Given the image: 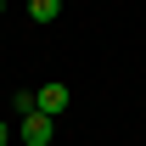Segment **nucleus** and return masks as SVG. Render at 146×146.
I'll return each instance as SVG.
<instances>
[{"instance_id":"20e7f679","label":"nucleus","mask_w":146,"mask_h":146,"mask_svg":"<svg viewBox=\"0 0 146 146\" xmlns=\"http://www.w3.org/2000/svg\"><path fill=\"white\" fill-rule=\"evenodd\" d=\"M11 112H17V118H23V112H39L34 107V90H17V96H11Z\"/></svg>"},{"instance_id":"423d86ee","label":"nucleus","mask_w":146,"mask_h":146,"mask_svg":"<svg viewBox=\"0 0 146 146\" xmlns=\"http://www.w3.org/2000/svg\"><path fill=\"white\" fill-rule=\"evenodd\" d=\"M0 17H6V0H0Z\"/></svg>"},{"instance_id":"39448f33","label":"nucleus","mask_w":146,"mask_h":146,"mask_svg":"<svg viewBox=\"0 0 146 146\" xmlns=\"http://www.w3.org/2000/svg\"><path fill=\"white\" fill-rule=\"evenodd\" d=\"M11 135H17V129H11V124H6V118H0V146H6V141H11Z\"/></svg>"},{"instance_id":"f03ea898","label":"nucleus","mask_w":146,"mask_h":146,"mask_svg":"<svg viewBox=\"0 0 146 146\" xmlns=\"http://www.w3.org/2000/svg\"><path fill=\"white\" fill-rule=\"evenodd\" d=\"M68 101H73V96H68V84H56V79L34 90V107L45 112V118H62V112H68Z\"/></svg>"},{"instance_id":"f257e3e1","label":"nucleus","mask_w":146,"mask_h":146,"mask_svg":"<svg viewBox=\"0 0 146 146\" xmlns=\"http://www.w3.org/2000/svg\"><path fill=\"white\" fill-rule=\"evenodd\" d=\"M51 135H56V118L23 112V124H17V141H23V146H51Z\"/></svg>"},{"instance_id":"7ed1b4c3","label":"nucleus","mask_w":146,"mask_h":146,"mask_svg":"<svg viewBox=\"0 0 146 146\" xmlns=\"http://www.w3.org/2000/svg\"><path fill=\"white\" fill-rule=\"evenodd\" d=\"M28 17L34 23H56L62 17V0H28Z\"/></svg>"}]
</instances>
